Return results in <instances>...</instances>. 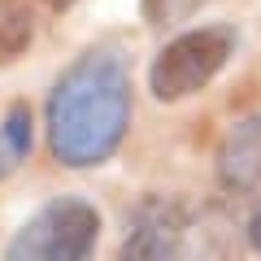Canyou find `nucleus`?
<instances>
[{
	"label": "nucleus",
	"instance_id": "f257e3e1",
	"mask_svg": "<svg viewBox=\"0 0 261 261\" xmlns=\"http://www.w3.org/2000/svg\"><path fill=\"white\" fill-rule=\"evenodd\" d=\"M48 148L61 166L87 170L118 152L130 126V74L118 53H83L48 92Z\"/></svg>",
	"mask_w": 261,
	"mask_h": 261
},
{
	"label": "nucleus",
	"instance_id": "f03ea898",
	"mask_svg": "<svg viewBox=\"0 0 261 261\" xmlns=\"http://www.w3.org/2000/svg\"><path fill=\"white\" fill-rule=\"evenodd\" d=\"M100 214L79 196L44 205L5 248V261H92Z\"/></svg>",
	"mask_w": 261,
	"mask_h": 261
},
{
	"label": "nucleus",
	"instance_id": "7ed1b4c3",
	"mask_svg": "<svg viewBox=\"0 0 261 261\" xmlns=\"http://www.w3.org/2000/svg\"><path fill=\"white\" fill-rule=\"evenodd\" d=\"M235 48V35L226 27H200L187 31V35L170 39L157 53L148 70V87L157 100H183V96H196L200 87L214 83V74L226 65Z\"/></svg>",
	"mask_w": 261,
	"mask_h": 261
},
{
	"label": "nucleus",
	"instance_id": "20e7f679",
	"mask_svg": "<svg viewBox=\"0 0 261 261\" xmlns=\"http://www.w3.org/2000/svg\"><path fill=\"white\" fill-rule=\"evenodd\" d=\"M118 261H187V218L174 200H144L126 226Z\"/></svg>",
	"mask_w": 261,
	"mask_h": 261
},
{
	"label": "nucleus",
	"instance_id": "39448f33",
	"mask_svg": "<svg viewBox=\"0 0 261 261\" xmlns=\"http://www.w3.org/2000/svg\"><path fill=\"white\" fill-rule=\"evenodd\" d=\"M218 178L231 192L261 187V113H252L226 130V140L218 144Z\"/></svg>",
	"mask_w": 261,
	"mask_h": 261
},
{
	"label": "nucleus",
	"instance_id": "423d86ee",
	"mask_svg": "<svg viewBox=\"0 0 261 261\" xmlns=\"http://www.w3.org/2000/svg\"><path fill=\"white\" fill-rule=\"evenodd\" d=\"M27 152H31V109L9 105V113L0 118V178H9L27 161Z\"/></svg>",
	"mask_w": 261,
	"mask_h": 261
},
{
	"label": "nucleus",
	"instance_id": "0eeeda50",
	"mask_svg": "<svg viewBox=\"0 0 261 261\" xmlns=\"http://www.w3.org/2000/svg\"><path fill=\"white\" fill-rule=\"evenodd\" d=\"M27 44H31V18H22L18 9H5L0 13V65L13 61Z\"/></svg>",
	"mask_w": 261,
	"mask_h": 261
},
{
	"label": "nucleus",
	"instance_id": "6e6552de",
	"mask_svg": "<svg viewBox=\"0 0 261 261\" xmlns=\"http://www.w3.org/2000/svg\"><path fill=\"white\" fill-rule=\"evenodd\" d=\"M248 240H252V248H261V209L252 214V222H248Z\"/></svg>",
	"mask_w": 261,
	"mask_h": 261
},
{
	"label": "nucleus",
	"instance_id": "1a4fd4ad",
	"mask_svg": "<svg viewBox=\"0 0 261 261\" xmlns=\"http://www.w3.org/2000/svg\"><path fill=\"white\" fill-rule=\"evenodd\" d=\"M44 5H53V9H65V5H70V0H44Z\"/></svg>",
	"mask_w": 261,
	"mask_h": 261
}]
</instances>
